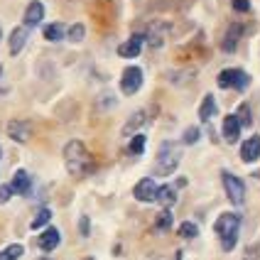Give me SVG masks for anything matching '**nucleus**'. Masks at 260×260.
<instances>
[{
    "mask_svg": "<svg viewBox=\"0 0 260 260\" xmlns=\"http://www.w3.org/2000/svg\"><path fill=\"white\" fill-rule=\"evenodd\" d=\"M10 187H13L15 194H20V197H27L29 191H32V179H29V174L25 170H17L13 174V182H10Z\"/></svg>",
    "mask_w": 260,
    "mask_h": 260,
    "instance_id": "obj_12",
    "label": "nucleus"
},
{
    "mask_svg": "<svg viewBox=\"0 0 260 260\" xmlns=\"http://www.w3.org/2000/svg\"><path fill=\"white\" fill-rule=\"evenodd\" d=\"M260 157V135L248 138L246 143L241 145V159L243 162H255Z\"/></svg>",
    "mask_w": 260,
    "mask_h": 260,
    "instance_id": "obj_13",
    "label": "nucleus"
},
{
    "mask_svg": "<svg viewBox=\"0 0 260 260\" xmlns=\"http://www.w3.org/2000/svg\"><path fill=\"white\" fill-rule=\"evenodd\" d=\"M216 233L218 238H221V248L229 253L236 248L238 243V231H241V216L238 214H231V211H226V214H221L216 221Z\"/></svg>",
    "mask_w": 260,
    "mask_h": 260,
    "instance_id": "obj_2",
    "label": "nucleus"
},
{
    "mask_svg": "<svg viewBox=\"0 0 260 260\" xmlns=\"http://www.w3.org/2000/svg\"><path fill=\"white\" fill-rule=\"evenodd\" d=\"M40 260H52V258H40Z\"/></svg>",
    "mask_w": 260,
    "mask_h": 260,
    "instance_id": "obj_32",
    "label": "nucleus"
},
{
    "mask_svg": "<svg viewBox=\"0 0 260 260\" xmlns=\"http://www.w3.org/2000/svg\"><path fill=\"white\" fill-rule=\"evenodd\" d=\"M0 157H3V150H0Z\"/></svg>",
    "mask_w": 260,
    "mask_h": 260,
    "instance_id": "obj_34",
    "label": "nucleus"
},
{
    "mask_svg": "<svg viewBox=\"0 0 260 260\" xmlns=\"http://www.w3.org/2000/svg\"><path fill=\"white\" fill-rule=\"evenodd\" d=\"M84 37H86V27H84L81 22L72 25V29L67 32V40H69V42H74V44H79L81 40H84Z\"/></svg>",
    "mask_w": 260,
    "mask_h": 260,
    "instance_id": "obj_24",
    "label": "nucleus"
},
{
    "mask_svg": "<svg viewBox=\"0 0 260 260\" xmlns=\"http://www.w3.org/2000/svg\"><path fill=\"white\" fill-rule=\"evenodd\" d=\"M49 218H52V211L47 209V206H42L37 214H35V218H32V223H29V229L32 231H37V229H42V226H47L49 223Z\"/></svg>",
    "mask_w": 260,
    "mask_h": 260,
    "instance_id": "obj_20",
    "label": "nucleus"
},
{
    "mask_svg": "<svg viewBox=\"0 0 260 260\" xmlns=\"http://www.w3.org/2000/svg\"><path fill=\"white\" fill-rule=\"evenodd\" d=\"M241 35H243V25H231V27H229V32H226V37H223L221 49H223L226 54L236 52V44H238V40H241Z\"/></svg>",
    "mask_w": 260,
    "mask_h": 260,
    "instance_id": "obj_16",
    "label": "nucleus"
},
{
    "mask_svg": "<svg viewBox=\"0 0 260 260\" xmlns=\"http://www.w3.org/2000/svg\"><path fill=\"white\" fill-rule=\"evenodd\" d=\"M79 229H81V236H88V216L79 218Z\"/></svg>",
    "mask_w": 260,
    "mask_h": 260,
    "instance_id": "obj_31",
    "label": "nucleus"
},
{
    "mask_svg": "<svg viewBox=\"0 0 260 260\" xmlns=\"http://www.w3.org/2000/svg\"><path fill=\"white\" fill-rule=\"evenodd\" d=\"M250 84V76L241 69H223L218 74V86L221 88H236V91H246Z\"/></svg>",
    "mask_w": 260,
    "mask_h": 260,
    "instance_id": "obj_5",
    "label": "nucleus"
},
{
    "mask_svg": "<svg viewBox=\"0 0 260 260\" xmlns=\"http://www.w3.org/2000/svg\"><path fill=\"white\" fill-rule=\"evenodd\" d=\"M199 135H202V133H199V128H187V130H184V138H182V140H184V145H194L197 140H199Z\"/></svg>",
    "mask_w": 260,
    "mask_h": 260,
    "instance_id": "obj_28",
    "label": "nucleus"
},
{
    "mask_svg": "<svg viewBox=\"0 0 260 260\" xmlns=\"http://www.w3.org/2000/svg\"><path fill=\"white\" fill-rule=\"evenodd\" d=\"M64 162H67V170L72 177H86V174L93 172V159H91V152L86 150V145L81 140H69L64 145Z\"/></svg>",
    "mask_w": 260,
    "mask_h": 260,
    "instance_id": "obj_1",
    "label": "nucleus"
},
{
    "mask_svg": "<svg viewBox=\"0 0 260 260\" xmlns=\"http://www.w3.org/2000/svg\"><path fill=\"white\" fill-rule=\"evenodd\" d=\"M221 179H223V189H226V197H229V202L236 204V206H241V204H246V184L231 172H221Z\"/></svg>",
    "mask_w": 260,
    "mask_h": 260,
    "instance_id": "obj_4",
    "label": "nucleus"
},
{
    "mask_svg": "<svg viewBox=\"0 0 260 260\" xmlns=\"http://www.w3.org/2000/svg\"><path fill=\"white\" fill-rule=\"evenodd\" d=\"M8 135L15 143H27L29 140V123L25 120H10L8 123Z\"/></svg>",
    "mask_w": 260,
    "mask_h": 260,
    "instance_id": "obj_14",
    "label": "nucleus"
},
{
    "mask_svg": "<svg viewBox=\"0 0 260 260\" xmlns=\"http://www.w3.org/2000/svg\"><path fill=\"white\" fill-rule=\"evenodd\" d=\"M145 143H147V140H145V135H135V138L130 140V152H133V155H143Z\"/></svg>",
    "mask_w": 260,
    "mask_h": 260,
    "instance_id": "obj_26",
    "label": "nucleus"
},
{
    "mask_svg": "<svg viewBox=\"0 0 260 260\" xmlns=\"http://www.w3.org/2000/svg\"><path fill=\"white\" fill-rule=\"evenodd\" d=\"M179 236H182V238H197V236H199V229H197V223H191V221H184V223L179 226Z\"/></svg>",
    "mask_w": 260,
    "mask_h": 260,
    "instance_id": "obj_25",
    "label": "nucleus"
},
{
    "mask_svg": "<svg viewBox=\"0 0 260 260\" xmlns=\"http://www.w3.org/2000/svg\"><path fill=\"white\" fill-rule=\"evenodd\" d=\"M44 20V5L40 3V0H32L27 5V10H25V17H22V25L25 27H37L40 22Z\"/></svg>",
    "mask_w": 260,
    "mask_h": 260,
    "instance_id": "obj_8",
    "label": "nucleus"
},
{
    "mask_svg": "<svg viewBox=\"0 0 260 260\" xmlns=\"http://www.w3.org/2000/svg\"><path fill=\"white\" fill-rule=\"evenodd\" d=\"M59 243H61V233L54 226H49L47 231L40 233V248H42L44 253H52L54 248H59Z\"/></svg>",
    "mask_w": 260,
    "mask_h": 260,
    "instance_id": "obj_10",
    "label": "nucleus"
},
{
    "mask_svg": "<svg viewBox=\"0 0 260 260\" xmlns=\"http://www.w3.org/2000/svg\"><path fill=\"white\" fill-rule=\"evenodd\" d=\"M145 123V111H138V113H133L130 120L125 123V128H123V135H130V133H135V130L140 128Z\"/></svg>",
    "mask_w": 260,
    "mask_h": 260,
    "instance_id": "obj_22",
    "label": "nucleus"
},
{
    "mask_svg": "<svg viewBox=\"0 0 260 260\" xmlns=\"http://www.w3.org/2000/svg\"><path fill=\"white\" fill-rule=\"evenodd\" d=\"M140 86H143V69L140 67H128L120 76V91L125 96H133V93L140 91Z\"/></svg>",
    "mask_w": 260,
    "mask_h": 260,
    "instance_id": "obj_6",
    "label": "nucleus"
},
{
    "mask_svg": "<svg viewBox=\"0 0 260 260\" xmlns=\"http://www.w3.org/2000/svg\"><path fill=\"white\" fill-rule=\"evenodd\" d=\"M143 35H133L128 42H123L120 47H118V57L123 59H135L140 52H143Z\"/></svg>",
    "mask_w": 260,
    "mask_h": 260,
    "instance_id": "obj_9",
    "label": "nucleus"
},
{
    "mask_svg": "<svg viewBox=\"0 0 260 260\" xmlns=\"http://www.w3.org/2000/svg\"><path fill=\"white\" fill-rule=\"evenodd\" d=\"M155 202L162 204L165 209H170L172 204H177V191H174V187H170V184L157 187V197H155Z\"/></svg>",
    "mask_w": 260,
    "mask_h": 260,
    "instance_id": "obj_18",
    "label": "nucleus"
},
{
    "mask_svg": "<svg viewBox=\"0 0 260 260\" xmlns=\"http://www.w3.org/2000/svg\"><path fill=\"white\" fill-rule=\"evenodd\" d=\"M22 253H25L22 243H13V246L5 248V250H0V260H20Z\"/></svg>",
    "mask_w": 260,
    "mask_h": 260,
    "instance_id": "obj_21",
    "label": "nucleus"
},
{
    "mask_svg": "<svg viewBox=\"0 0 260 260\" xmlns=\"http://www.w3.org/2000/svg\"><path fill=\"white\" fill-rule=\"evenodd\" d=\"M231 5L236 13H248L250 10V0H231Z\"/></svg>",
    "mask_w": 260,
    "mask_h": 260,
    "instance_id": "obj_30",
    "label": "nucleus"
},
{
    "mask_svg": "<svg viewBox=\"0 0 260 260\" xmlns=\"http://www.w3.org/2000/svg\"><path fill=\"white\" fill-rule=\"evenodd\" d=\"M216 113V99L211 96V93H206L202 101V108H199V118H202V123H209L211 116Z\"/></svg>",
    "mask_w": 260,
    "mask_h": 260,
    "instance_id": "obj_19",
    "label": "nucleus"
},
{
    "mask_svg": "<svg viewBox=\"0 0 260 260\" xmlns=\"http://www.w3.org/2000/svg\"><path fill=\"white\" fill-rule=\"evenodd\" d=\"M133 197H135L138 202H143V204L155 202V197H157V184H155V179H152V177L140 179V182L135 184V189H133Z\"/></svg>",
    "mask_w": 260,
    "mask_h": 260,
    "instance_id": "obj_7",
    "label": "nucleus"
},
{
    "mask_svg": "<svg viewBox=\"0 0 260 260\" xmlns=\"http://www.w3.org/2000/svg\"><path fill=\"white\" fill-rule=\"evenodd\" d=\"M42 35L47 42H61V40L67 37V27H64L61 22H49V25L44 27Z\"/></svg>",
    "mask_w": 260,
    "mask_h": 260,
    "instance_id": "obj_17",
    "label": "nucleus"
},
{
    "mask_svg": "<svg viewBox=\"0 0 260 260\" xmlns=\"http://www.w3.org/2000/svg\"><path fill=\"white\" fill-rule=\"evenodd\" d=\"M179 159H182V150H179V147H177L174 143L165 140V143L159 145V150H157V162H155V172L162 174V177L172 174L174 170L179 167Z\"/></svg>",
    "mask_w": 260,
    "mask_h": 260,
    "instance_id": "obj_3",
    "label": "nucleus"
},
{
    "mask_svg": "<svg viewBox=\"0 0 260 260\" xmlns=\"http://www.w3.org/2000/svg\"><path fill=\"white\" fill-rule=\"evenodd\" d=\"M236 118H238L241 125H250V108H248V103H241V108H238Z\"/></svg>",
    "mask_w": 260,
    "mask_h": 260,
    "instance_id": "obj_27",
    "label": "nucleus"
},
{
    "mask_svg": "<svg viewBox=\"0 0 260 260\" xmlns=\"http://www.w3.org/2000/svg\"><path fill=\"white\" fill-rule=\"evenodd\" d=\"M27 37H29V27H15L13 35H10V54L17 57L22 49H25V44H27Z\"/></svg>",
    "mask_w": 260,
    "mask_h": 260,
    "instance_id": "obj_11",
    "label": "nucleus"
},
{
    "mask_svg": "<svg viewBox=\"0 0 260 260\" xmlns=\"http://www.w3.org/2000/svg\"><path fill=\"white\" fill-rule=\"evenodd\" d=\"M13 194H15V191H13V187H10V184H0V204H8Z\"/></svg>",
    "mask_w": 260,
    "mask_h": 260,
    "instance_id": "obj_29",
    "label": "nucleus"
},
{
    "mask_svg": "<svg viewBox=\"0 0 260 260\" xmlns=\"http://www.w3.org/2000/svg\"><path fill=\"white\" fill-rule=\"evenodd\" d=\"M241 123H238V118L236 116H226L223 118V140L226 143H238V135H241Z\"/></svg>",
    "mask_w": 260,
    "mask_h": 260,
    "instance_id": "obj_15",
    "label": "nucleus"
},
{
    "mask_svg": "<svg viewBox=\"0 0 260 260\" xmlns=\"http://www.w3.org/2000/svg\"><path fill=\"white\" fill-rule=\"evenodd\" d=\"M170 229H172V214H170V209H165V211L155 218V231L165 233V231H170Z\"/></svg>",
    "mask_w": 260,
    "mask_h": 260,
    "instance_id": "obj_23",
    "label": "nucleus"
},
{
    "mask_svg": "<svg viewBox=\"0 0 260 260\" xmlns=\"http://www.w3.org/2000/svg\"><path fill=\"white\" fill-rule=\"evenodd\" d=\"M0 37H3V27H0Z\"/></svg>",
    "mask_w": 260,
    "mask_h": 260,
    "instance_id": "obj_33",
    "label": "nucleus"
}]
</instances>
